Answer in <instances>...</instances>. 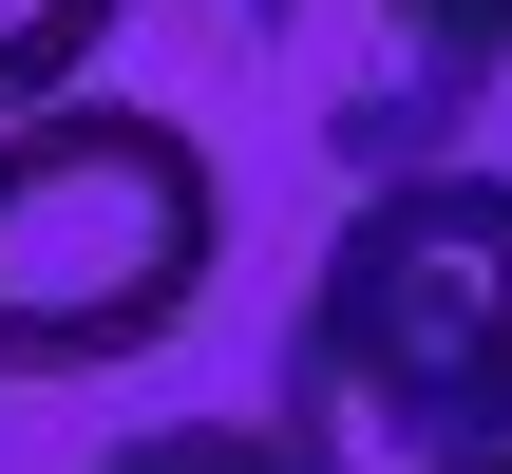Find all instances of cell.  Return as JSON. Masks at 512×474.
<instances>
[{"label":"cell","instance_id":"5","mask_svg":"<svg viewBox=\"0 0 512 474\" xmlns=\"http://www.w3.org/2000/svg\"><path fill=\"white\" fill-rule=\"evenodd\" d=\"M380 19H399L418 57H456L475 95H494V76H512V0H380Z\"/></svg>","mask_w":512,"mask_h":474},{"label":"cell","instance_id":"6","mask_svg":"<svg viewBox=\"0 0 512 474\" xmlns=\"http://www.w3.org/2000/svg\"><path fill=\"white\" fill-rule=\"evenodd\" d=\"M418 474H512V437H494V456H418Z\"/></svg>","mask_w":512,"mask_h":474},{"label":"cell","instance_id":"3","mask_svg":"<svg viewBox=\"0 0 512 474\" xmlns=\"http://www.w3.org/2000/svg\"><path fill=\"white\" fill-rule=\"evenodd\" d=\"M95 474H342V418H152V437H114Z\"/></svg>","mask_w":512,"mask_h":474},{"label":"cell","instance_id":"1","mask_svg":"<svg viewBox=\"0 0 512 474\" xmlns=\"http://www.w3.org/2000/svg\"><path fill=\"white\" fill-rule=\"evenodd\" d=\"M228 171L152 95H38L0 114V380H114L209 304Z\"/></svg>","mask_w":512,"mask_h":474},{"label":"cell","instance_id":"4","mask_svg":"<svg viewBox=\"0 0 512 474\" xmlns=\"http://www.w3.org/2000/svg\"><path fill=\"white\" fill-rule=\"evenodd\" d=\"M95 38H114V0H0V114L76 95V76H95Z\"/></svg>","mask_w":512,"mask_h":474},{"label":"cell","instance_id":"2","mask_svg":"<svg viewBox=\"0 0 512 474\" xmlns=\"http://www.w3.org/2000/svg\"><path fill=\"white\" fill-rule=\"evenodd\" d=\"M285 399L361 418L399 456H494L512 437V171L437 152L342 209V247L304 266V323H285Z\"/></svg>","mask_w":512,"mask_h":474}]
</instances>
